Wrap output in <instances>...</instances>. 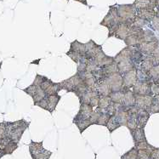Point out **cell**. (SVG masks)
<instances>
[{"label":"cell","mask_w":159,"mask_h":159,"mask_svg":"<svg viewBox=\"0 0 159 159\" xmlns=\"http://www.w3.org/2000/svg\"><path fill=\"white\" fill-rule=\"evenodd\" d=\"M29 125V122H26L24 119L16 122H7V137L12 141L19 143L23 133L28 129Z\"/></svg>","instance_id":"obj_1"},{"label":"cell","mask_w":159,"mask_h":159,"mask_svg":"<svg viewBox=\"0 0 159 159\" xmlns=\"http://www.w3.org/2000/svg\"><path fill=\"white\" fill-rule=\"evenodd\" d=\"M120 24V19L117 15V6H110L109 11L100 23V25L106 26L108 29V38L114 37L117 27Z\"/></svg>","instance_id":"obj_2"},{"label":"cell","mask_w":159,"mask_h":159,"mask_svg":"<svg viewBox=\"0 0 159 159\" xmlns=\"http://www.w3.org/2000/svg\"><path fill=\"white\" fill-rule=\"evenodd\" d=\"M136 12L137 10L133 3L117 5V15L120 19V23L132 26L134 20L136 17Z\"/></svg>","instance_id":"obj_3"},{"label":"cell","mask_w":159,"mask_h":159,"mask_svg":"<svg viewBox=\"0 0 159 159\" xmlns=\"http://www.w3.org/2000/svg\"><path fill=\"white\" fill-rule=\"evenodd\" d=\"M143 35H144V30L142 28L131 26L129 34L127 36V38L124 41L127 46L137 48L142 41Z\"/></svg>","instance_id":"obj_4"},{"label":"cell","mask_w":159,"mask_h":159,"mask_svg":"<svg viewBox=\"0 0 159 159\" xmlns=\"http://www.w3.org/2000/svg\"><path fill=\"white\" fill-rule=\"evenodd\" d=\"M105 81L110 85L111 92L123 90L124 88V81H123V75L120 72H116L113 74L109 75Z\"/></svg>","instance_id":"obj_5"},{"label":"cell","mask_w":159,"mask_h":159,"mask_svg":"<svg viewBox=\"0 0 159 159\" xmlns=\"http://www.w3.org/2000/svg\"><path fill=\"white\" fill-rule=\"evenodd\" d=\"M26 94L30 95L33 98V101L34 105H36L39 101H40L43 99L47 97L45 92L43 90L42 88L40 86H36V85L31 84L27 88L23 89H22Z\"/></svg>","instance_id":"obj_6"},{"label":"cell","mask_w":159,"mask_h":159,"mask_svg":"<svg viewBox=\"0 0 159 159\" xmlns=\"http://www.w3.org/2000/svg\"><path fill=\"white\" fill-rule=\"evenodd\" d=\"M123 81H124L123 90L126 91L133 88L138 81V68H134L133 70L123 74Z\"/></svg>","instance_id":"obj_7"},{"label":"cell","mask_w":159,"mask_h":159,"mask_svg":"<svg viewBox=\"0 0 159 159\" xmlns=\"http://www.w3.org/2000/svg\"><path fill=\"white\" fill-rule=\"evenodd\" d=\"M152 82L151 80H143V81L138 80L132 88L133 89L132 91L134 93V94H140V95L152 94Z\"/></svg>","instance_id":"obj_8"},{"label":"cell","mask_w":159,"mask_h":159,"mask_svg":"<svg viewBox=\"0 0 159 159\" xmlns=\"http://www.w3.org/2000/svg\"><path fill=\"white\" fill-rule=\"evenodd\" d=\"M154 101L155 99L152 94H146V95L135 94V106L140 109H146L149 111L150 107L152 106Z\"/></svg>","instance_id":"obj_9"},{"label":"cell","mask_w":159,"mask_h":159,"mask_svg":"<svg viewBox=\"0 0 159 159\" xmlns=\"http://www.w3.org/2000/svg\"><path fill=\"white\" fill-rule=\"evenodd\" d=\"M40 87L42 88L43 90L45 92L47 96L51 95V94H59V92L61 90L60 83H55L48 78H45V80L43 82V84Z\"/></svg>","instance_id":"obj_10"},{"label":"cell","mask_w":159,"mask_h":159,"mask_svg":"<svg viewBox=\"0 0 159 159\" xmlns=\"http://www.w3.org/2000/svg\"><path fill=\"white\" fill-rule=\"evenodd\" d=\"M159 43L157 39L151 40V41H144L140 43V45L137 47V49L140 50L144 55H152L153 52L158 47Z\"/></svg>","instance_id":"obj_11"},{"label":"cell","mask_w":159,"mask_h":159,"mask_svg":"<svg viewBox=\"0 0 159 159\" xmlns=\"http://www.w3.org/2000/svg\"><path fill=\"white\" fill-rule=\"evenodd\" d=\"M94 111L93 107L88 104H80V108L78 114L76 115L72 121L80 120V119H89L91 114Z\"/></svg>","instance_id":"obj_12"},{"label":"cell","mask_w":159,"mask_h":159,"mask_svg":"<svg viewBox=\"0 0 159 159\" xmlns=\"http://www.w3.org/2000/svg\"><path fill=\"white\" fill-rule=\"evenodd\" d=\"M157 65V64L156 61H155L152 55H145L144 58H143L142 62L140 63V70L146 72V74H149V71Z\"/></svg>","instance_id":"obj_13"},{"label":"cell","mask_w":159,"mask_h":159,"mask_svg":"<svg viewBox=\"0 0 159 159\" xmlns=\"http://www.w3.org/2000/svg\"><path fill=\"white\" fill-rule=\"evenodd\" d=\"M134 48V47L126 46L124 49H122L120 52L117 53V55L114 56V62L118 64L121 61H126V60H131Z\"/></svg>","instance_id":"obj_14"},{"label":"cell","mask_w":159,"mask_h":159,"mask_svg":"<svg viewBox=\"0 0 159 159\" xmlns=\"http://www.w3.org/2000/svg\"><path fill=\"white\" fill-rule=\"evenodd\" d=\"M136 10H155L157 0H135L133 3Z\"/></svg>","instance_id":"obj_15"},{"label":"cell","mask_w":159,"mask_h":159,"mask_svg":"<svg viewBox=\"0 0 159 159\" xmlns=\"http://www.w3.org/2000/svg\"><path fill=\"white\" fill-rule=\"evenodd\" d=\"M150 117V112L146 109H140L137 111L136 120L138 128H145L146 124L148 122Z\"/></svg>","instance_id":"obj_16"},{"label":"cell","mask_w":159,"mask_h":159,"mask_svg":"<svg viewBox=\"0 0 159 159\" xmlns=\"http://www.w3.org/2000/svg\"><path fill=\"white\" fill-rule=\"evenodd\" d=\"M131 26H132L125 24V23H120L118 27H117V31H116V33L114 34V37L117 39L124 40L127 38V36L129 34Z\"/></svg>","instance_id":"obj_17"},{"label":"cell","mask_w":159,"mask_h":159,"mask_svg":"<svg viewBox=\"0 0 159 159\" xmlns=\"http://www.w3.org/2000/svg\"><path fill=\"white\" fill-rule=\"evenodd\" d=\"M157 11L155 10H149V9H146V10H137L136 16L140 17L141 19L145 20L146 21H152L154 17L156 16Z\"/></svg>","instance_id":"obj_18"},{"label":"cell","mask_w":159,"mask_h":159,"mask_svg":"<svg viewBox=\"0 0 159 159\" xmlns=\"http://www.w3.org/2000/svg\"><path fill=\"white\" fill-rule=\"evenodd\" d=\"M117 68H118V72H120L121 74L123 75L128 71L133 70L134 68H137V66L134 65V63L131 60H126L118 63Z\"/></svg>","instance_id":"obj_19"},{"label":"cell","mask_w":159,"mask_h":159,"mask_svg":"<svg viewBox=\"0 0 159 159\" xmlns=\"http://www.w3.org/2000/svg\"><path fill=\"white\" fill-rule=\"evenodd\" d=\"M61 97L59 94H51V95H49V96L46 97L47 102H48V111L49 112L52 113L53 111L55 110L59 101H61Z\"/></svg>","instance_id":"obj_20"},{"label":"cell","mask_w":159,"mask_h":159,"mask_svg":"<svg viewBox=\"0 0 159 159\" xmlns=\"http://www.w3.org/2000/svg\"><path fill=\"white\" fill-rule=\"evenodd\" d=\"M44 148L43 146V141H40V142H35V141H31L29 145V152L30 154L32 157H35L39 154H40L41 152H43L44 151Z\"/></svg>","instance_id":"obj_21"},{"label":"cell","mask_w":159,"mask_h":159,"mask_svg":"<svg viewBox=\"0 0 159 159\" xmlns=\"http://www.w3.org/2000/svg\"><path fill=\"white\" fill-rule=\"evenodd\" d=\"M123 105L126 108H129V107L135 106V94L133 91L130 89L125 91Z\"/></svg>","instance_id":"obj_22"},{"label":"cell","mask_w":159,"mask_h":159,"mask_svg":"<svg viewBox=\"0 0 159 159\" xmlns=\"http://www.w3.org/2000/svg\"><path fill=\"white\" fill-rule=\"evenodd\" d=\"M96 91H97L98 94H100L101 96H109L111 93L110 85L108 84L105 80L98 82Z\"/></svg>","instance_id":"obj_23"},{"label":"cell","mask_w":159,"mask_h":159,"mask_svg":"<svg viewBox=\"0 0 159 159\" xmlns=\"http://www.w3.org/2000/svg\"><path fill=\"white\" fill-rule=\"evenodd\" d=\"M131 134L133 136L134 144L142 142V141H146V134H145L144 128H137L133 131H131Z\"/></svg>","instance_id":"obj_24"},{"label":"cell","mask_w":159,"mask_h":159,"mask_svg":"<svg viewBox=\"0 0 159 159\" xmlns=\"http://www.w3.org/2000/svg\"><path fill=\"white\" fill-rule=\"evenodd\" d=\"M61 84V89H65L66 92H72L75 89V79L74 76H72L71 78H69L68 79H66L64 81H62L60 83Z\"/></svg>","instance_id":"obj_25"},{"label":"cell","mask_w":159,"mask_h":159,"mask_svg":"<svg viewBox=\"0 0 159 159\" xmlns=\"http://www.w3.org/2000/svg\"><path fill=\"white\" fill-rule=\"evenodd\" d=\"M124 94H125L124 90L116 91V92H111L109 96L111 100V102L114 104H123Z\"/></svg>","instance_id":"obj_26"},{"label":"cell","mask_w":159,"mask_h":159,"mask_svg":"<svg viewBox=\"0 0 159 159\" xmlns=\"http://www.w3.org/2000/svg\"><path fill=\"white\" fill-rule=\"evenodd\" d=\"M69 51H72V52H77L79 53V54L85 55V43H80L78 40H74L71 43V45H70Z\"/></svg>","instance_id":"obj_27"},{"label":"cell","mask_w":159,"mask_h":159,"mask_svg":"<svg viewBox=\"0 0 159 159\" xmlns=\"http://www.w3.org/2000/svg\"><path fill=\"white\" fill-rule=\"evenodd\" d=\"M17 148H18V143L11 140V141H10L6 146L3 147V149H1V151H2V153H3V156H5V155L12 154Z\"/></svg>","instance_id":"obj_28"},{"label":"cell","mask_w":159,"mask_h":159,"mask_svg":"<svg viewBox=\"0 0 159 159\" xmlns=\"http://www.w3.org/2000/svg\"><path fill=\"white\" fill-rule=\"evenodd\" d=\"M72 122H73V124H74L76 126L78 127V129H79L80 134L84 133V131L86 130V129H88L89 127L92 125L89 119H80V120L72 121Z\"/></svg>","instance_id":"obj_29"},{"label":"cell","mask_w":159,"mask_h":159,"mask_svg":"<svg viewBox=\"0 0 159 159\" xmlns=\"http://www.w3.org/2000/svg\"><path fill=\"white\" fill-rule=\"evenodd\" d=\"M119 127H121L120 123L118 122V120L117 119V117H115L114 115H112L111 117L110 120L108 122V124L107 125V129L109 130L110 133H112L113 131H115L116 129H117Z\"/></svg>","instance_id":"obj_30"},{"label":"cell","mask_w":159,"mask_h":159,"mask_svg":"<svg viewBox=\"0 0 159 159\" xmlns=\"http://www.w3.org/2000/svg\"><path fill=\"white\" fill-rule=\"evenodd\" d=\"M66 55L69 56V57H70L73 61L76 62L77 64H78V63H80V62L82 61H84L85 60H87L86 56H85V55H84V54L72 52V51H69V50L68 52H66Z\"/></svg>","instance_id":"obj_31"},{"label":"cell","mask_w":159,"mask_h":159,"mask_svg":"<svg viewBox=\"0 0 159 159\" xmlns=\"http://www.w3.org/2000/svg\"><path fill=\"white\" fill-rule=\"evenodd\" d=\"M102 71L104 72L105 76H106V78L111 74H113V73H116V72H118V68H117V63H111L110 65L107 66L105 67H101Z\"/></svg>","instance_id":"obj_32"},{"label":"cell","mask_w":159,"mask_h":159,"mask_svg":"<svg viewBox=\"0 0 159 159\" xmlns=\"http://www.w3.org/2000/svg\"><path fill=\"white\" fill-rule=\"evenodd\" d=\"M111 103L112 102H111L110 96H101L99 103H98L97 108L102 111H105L110 105H111Z\"/></svg>","instance_id":"obj_33"},{"label":"cell","mask_w":159,"mask_h":159,"mask_svg":"<svg viewBox=\"0 0 159 159\" xmlns=\"http://www.w3.org/2000/svg\"><path fill=\"white\" fill-rule=\"evenodd\" d=\"M111 117V116L110 114L107 113L106 111H103L101 112V116H100L99 118H98L96 125H101V126L107 127L108 122H109V120H110Z\"/></svg>","instance_id":"obj_34"},{"label":"cell","mask_w":159,"mask_h":159,"mask_svg":"<svg viewBox=\"0 0 159 159\" xmlns=\"http://www.w3.org/2000/svg\"><path fill=\"white\" fill-rule=\"evenodd\" d=\"M149 78L153 84L159 82V65L155 66L151 71H149Z\"/></svg>","instance_id":"obj_35"},{"label":"cell","mask_w":159,"mask_h":159,"mask_svg":"<svg viewBox=\"0 0 159 159\" xmlns=\"http://www.w3.org/2000/svg\"><path fill=\"white\" fill-rule=\"evenodd\" d=\"M121 159H138V150L135 147H133L129 152L124 154Z\"/></svg>","instance_id":"obj_36"},{"label":"cell","mask_w":159,"mask_h":159,"mask_svg":"<svg viewBox=\"0 0 159 159\" xmlns=\"http://www.w3.org/2000/svg\"><path fill=\"white\" fill-rule=\"evenodd\" d=\"M98 68H99V66L94 60H86V70L85 71L94 73Z\"/></svg>","instance_id":"obj_37"},{"label":"cell","mask_w":159,"mask_h":159,"mask_svg":"<svg viewBox=\"0 0 159 159\" xmlns=\"http://www.w3.org/2000/svg\"><path fill=\"white\" fill-rule=\"evenodd\" d=\"M102 111H103L97 108L96 110H94V111L92 112L90 117H89V120H90V123L92 125H93V124H96V123H97L98 121V118L101 116V114Z\"/></svg>","instance_id":"obj_38"},{"label":"cell","mask_w":159,"mask_h":159,"mask_svg":"<svg viewBox=\"0 0 159 159\" xmlns=\"http://www.w3.org/2000/svg\"><path fill=\"white\" fill-rule=\"evenodd\" d=\"M100 98H101V95L98 94L97 91H94V92H93V94H92V97H91L89 105H90L92 107H97L98 103H99V101H100Z\"/></svg>","instance_id":"obj_39"},{"label":"cell","mask_w":159,"mask_h":159,"mask_svg":"<svg viewBox=\"0 0 159 159\" xmlns=\"http://www.w3.org/2000/svg\"><path fill=\"white\" fill-rule=\"evenodd\" d=\"M147 23V21H146L145 20L141 19L140 17H138L136 16V17L134 18L133 21V24H132V26H134V27H138V28H142L143 26H146V24Z\"/></svg>","instance_id":"obj_40"},{"label":"cell","mask_w":159,"mask_h":159,"mask_svg":"<svg viewBox=\"0 0 159 159\" xmlns=\"http://www.w3.org/2000/svg\"><path fill=\"white\" fill-rule=\"evenodd\" d=\"M7 137V122L0 123V140Z\"/></svg>","instance_id":"obj_41"},{"label":"cell","mask_w":159,"mask_h":159,"mask_svg":"<svg viewBox=\"0 0 159 159\" xmlns=\"http://www.w3.org/2000/svg\"><path fill=\"white\" fill-rule=\"evenodd\" d=\"M52 155V152H49L48 150H44L43 152H41L40 154H39L38 156L35 157H33V158L35 159H49L50 158V157Z\"/></svg>","instance_id":"obj_42"},{"label":"cell","mask_w":159,"mask_h":159,"mask_svg":"<svg viewBox=\"0 0 159 159\" xmlns=\"http://www.w3.org/2000/svg\"><path fill=\"white\" fill-rule=\"evenodd\" d=\"M138 159H151V153L146 150L138 151Z\"/></svg>","instance_id":"obj_43"},{"label":"cell","mask_w":159,"mask_h":159,"mask_svg":"<svg viewBox=\"0 0 159 159\" xmlns=\"http://www.w3.org/2000/svg\"><path fill=\"white\" fill-rule=\"evenodd\" d=\"M47 77H44V76H42V75H39L37 74L35 77V79H34V81L32 84L36 85V86H41V84H43V82L45 80V78Z\"/></svg>","instance_id":"obj_44"},{"label":"cell","mask_w":159,"mask_h":159,"mask_svg":"<svg viewBox=\"0 0 159 159\" xmlns=\"http://www.w3.org/2000/svg\"><path fill=\"white\" fill-rule=\"evenodd\" d=\"M149 146L150 145L147 143V141H142V142L134 144V147H135L138 151H140V150H147Z\"/></svg>","instance_id":"obj_45"},{"label":"cell","mask_w":159,"mask_h":159,"mask_svg":"<svg viewBox=\"0 0 159 159\" xmlns=\"http://www.w3.org/2000/svg\"><path fill=\"white\" fill-rule=\"evenodd\" d=\"M151 113H159V102L158 101H154V103L152 107H150L149 111H148Z\"/></svg>","instance_id":"obj_46"},{"label":"cell","mask_w":159,"mask_h":159,"mask_svg":"<svg viewBox=\"0 0 159 159\" xmlns=\"http://www.w3.org/2000/svg\"><path fill=\"white\" fill-rule=\"evenodd\" d=\"M34 106H37V107H39L40 108H42V109H44V110L48 111V102H47V99L44 98V99H43L40 101H39L38 103Z\"/></svg>","instance_id":"obj_47"},{"label":"cell","mask_w":159,"mask_h":159,"mask_svg":"<svg viewBox=\"0 0 159 159\" xmlns=\"http://www.w3.org/2000/svg\"><path fill=\"white\" fill-rule=\"evenodd\" d=\"M152 23L153 28L159 32V15L157 13L156 16L154 17V19L152 20Z\"/></svg>","instance_id":"obj_48"},{"label":"cell","mask_w":159,"mask_h":159,"mask_svg":"<svg viewBox=\"0 0 159 159\" xmlns=\"http://www.w3.org/2000/svg\"><path fill=\"white\" fill-rule=\"evenodd\" d=\"M151 159H159V148H155L152 152Z\"/></svg>","instance_id":"obj_49"},{"label":"cell","mask_w":159,"mask_h":159,"mask_svg":"<svg viewBox=\"0 0 159 159\" xmlns=\"http://www.w3.org/2000/svg\"><path fill=\"white\" fill-rule=\"evenodd\" d=\"M152 56L154 57V59H155L157 64V65H159V45H158V47H157V48L156 49V50L153 52Z\"/></svg>","instance_id":"obj_50"},{"label":"cell","mask_w":159,"mask_h":159,"mask_svg":"<svg viewBox=\"0 0 159 159\" xmlns=\"http://www.w3.org/2000/svg\"><path fill=\"white\" fill-rule=\"evenodd\" d=\"M74 1L79 2V3H83V4H84V5H88V2H87V0H74Z\"/></svg>","instance_id":"obj_51"},{"label":"cell","mask_w":159,"mask_h":159,"mask_svg":"<svg viewBox=\"0 0 159 159\" xmlns=\"http://www.w3.org/2000/svg\"><path fill=\"white\" fill-rule=\"evenodd\" d=\"M156 8L157 11V13L159 15V0H157V4H156Z\"/></svg>","instance_id":"obj_52"}]
</instances>
